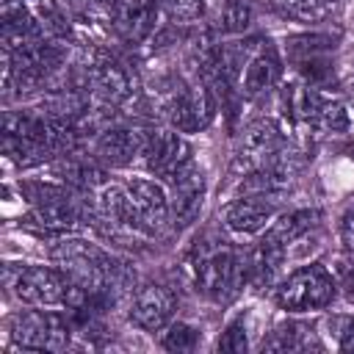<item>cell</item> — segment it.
Wrapping results in <instances>:
<instances>
[{
	"instance_id": "obj_26",
	"label": "cell",
	"mask_w": 354,
	"mask_h": 354,
	"mask_svg": "<svg viewBox=\"0 0 354 354\" xmlns=\"http://www.w3.org/2000/svg\"><path fill=\"white\" fill-rule=\"evenodd\" d=\"M340 241L346 249H354V207H348L340 218Z\"/></svg>"
},
{
	"instance_id": "obj_6",
	"label": "cell",
	"mask_w": 354,
	"mask_h": 354,
	"mask_svg": "<svg viewBox=\"0 0 354 354\" xmlns=\"http://www.w3.org/2000/svg\"><path fill=\"white\" fill-rule=\"evenodd\" d=\"M213 113H216V97L205 80L177 91L166 108L171 127L180 133H196V130L207 127Z\"/></svg>"
},
{
	"instance_id": "obj_31",
	"label": "cell",
	"mask_w": 354,
	"mask_h": 354,
	"mask_svg": "<svg viewBox=\"0 0 354 354\" xmlns=\"http://www.w3.org/2000/svg\"><path fill=\"white\" fill-rule=\"evenodd\" d=\"M332 3H337V0H332Z\"/></svg>"
},
{
	"instance_id": "obj_1",
	"label": "cell",
	"mask_w": 354,
	"mask_h": 354,
	"mask_svg": "<svg viewBox=\"0 0 354 354\" xmlns=\"http://www.w3.org/2000/svg\"><path fill=\"white\" fill-rule=\"evenodd\" d=\"M194 274L202 293L213 301H232L249 282V257L224 243H199Z\"/></svg>"
},
{
	"instance_id": "obj_14",
	"label": "cell",
	"mask_w": 354,
	"mask_h": 354,
	"mask_svg": "<svg viewBox=\"0 0 354 354\" xmlns=\"http://www.w3.org/2000/svg\"><path fill=\"white\" fill-rule=\"evenodd\" d=\"M53 174L61 177L66 185L83 188V191L105 185V169L100 166L97 158H86V155H72V152L58 155V160L53 163Z\"/></svg>"
},
{
	"instance_id": "obj_3",
	"label": "cell",
	"mask_w": 354,
	"mask_h": 354,
	"mask_svg": "<svg viewBox=\"0 0 354 354\" xmlns=\"http://www.w3.org/2000/svg\"><path fill=\"white\" fill-rule=\"evenodd\" d=\"M72 318L47 310H25L11 318V340L22 348L64 351L72 337Z\"/></svg>"
},
{
	"instance_id": "obj_10",
	"label": "cell",
	"mask_w": 354,
	"mask_h": 354,
	"mask_svg": "<svg viewBox=\"0 0 354 354\" xmlns=\"http://www.w3.org/2000/svg\"><path fill=\"white\" fill-rule=\"evenodd\" d=\"M149 133L136 130V127H122V124H111L108 130H102L94 141V158L102 166H127L133 163L136 155H144Z\"/></svg>"
},
{
	"instance_id": "obj_30",
	"label": "cell",
	"mask_w": 354,
	"mask_h": 354,
	"mask_svg": "<svg viewBox=\"0 0 354 354\" xmlns=\"http://www.w3.org/2000/svg\"><path fill=\"white\" fill-rule=\"evenodd\" d=\"M14 3H22V0H14Z\"/></svg>"
},
{
	"instance_id": "obj_23",
	"label": "cell",
	"mask_w": 354,
	"mask_h": 354,
	"mask_svg": "<svg viewBox=\"0 0 354 354\" xmlns=\"http://www.w3.org/2000/svg\"><path fill=\"white\" fill-rule=\"evenodd\" d=\"M252 22V11L243 0H230L218 14V30L221 33H241Z\"/></svg>"
},
{
	"instance_id": "obj_12",
	"label": "cell",
	"mask_w": 354,
	"mask_h": 354,
	"mask_svg": "<svg viewBox=\"0 0 354 354\" xmlns=\"http://www.w3.org/2000/svg\"><path fill=\"white\" fill-rule=\"evenodd\" d=\"M158 3L155 0H111L113 28L127 41H144L155 30Z\"/></svg>"
},
{
	"instance_id": "obj_22",
	"label": "cell",
	"mask_w": 354,
	"mask_h": 354,
	"mask_svg": "<svg viewBox=\"0 0 354 354\" xmlns=\"http://www.w3.org/2000/svg\"><path fill=\"white\" fill-rule=\"evenodd\" d=\"M310 127H315L321 133H343L348 127V111H346V105L324 97V102L318 105Z\"/></svg>"
},
{
	"instance_id": "obj_7",
	"label": "cell",
	"mask_w": 354,
	"mask_h": 354,
	"mask_svg": "<svg viewBox=\"0 0 354 354\" xmlns=\"http://www.w3.org/2000/svg\"><path fill=\"white\" fill-rule=\"evenodd\" d=\"M86 86L102 100V105H122L133 97L136 83L130 77V69L108 55H100L86 66Z\"/></svg>"
},
{
	"instance_id": "obj_21",
	"label": "cell",
	"mask_w": 354,
	"mask_h": 354,
	"mask_svg": "<svg viewBox=\"0 0 354 354\" xmlns=\"http://www.w3.org/2000/svg\"><path fill=\"white\" fill-rule=\"evenodd\" d=\"M335 47V41L329 36H321V33H313V36H293L285 41V50H288V58L296 64V61H304V58H315V55H329V50Z\"/></svg>"
},
{
	"instance_id": "obj_15",
	"label": "cell",
	"mask_w": 354,
	"mask_h": 354,
	"mask_svg": "<svg viewBox=\"0 0 354 354\" xmlns=\"http://www.w3.org/2000/svg\"><path fill=\"white\" fill-rule=\"evenodd\" d=\"M279 72H282V64L274 55V50H257V53H252L246 58V69L241 72L243 75L241 91L246 97H257V94L268 91L279 80Z\"/></svg>"
},
{
	"instance_id": "obj_17",
	"label": "cell",
	"mask_w": 354,
	"mask_h": 354,
	"mask_svg": "<svg viewBox=\"0 0 354 354\" xmlns=\"http://www.w3.org/2000/svg\"><path fill=\"white\" fill-rule=\"evenodd\" d=\"M246 257H249V285L263 290V288L274 285V279L279 274V266L285 260V246L263 238Z\"/></svg>"
},
{
	"instance_id": "obj_4",
	"label": "cell",
	"mask_w": 354,
	"mask_h": 354,
	"mask_svg": "<svg viewBox=\"0 0 354 354\" xmlns=\"http://www.w3.org/2000/svg\"><path fill=\"white\" fill-rule=\"evenodd\" d=\"M17 299H22L30 307H58L66 304L69 296V277L61 268H47V266H19L17 277L6 279Z\"/></svg>"
},
{
	"instance_id": "obj_9",
	"label": "cell",
	"mask_w": 354,
	"mask_h": 354,
	"mask_svg": "<svg viewBox=\"0 0 354 354\" xmlns=\"http://www.w3.org/2000/svg\"><path fill=\"white\" fill-rule=\"evenodd\" d=\"M144 160L147 169L158 177H171L177 174L185 163H191V147L180 136V130H155L147 138L144 147Z\"/></svg>"
},
{
	"instance_id": "obj_5",
	"label": "cell",
	"mask_w": 354,
	"mask_h": 354,
	"mask_svg": "<svg viewBox=\"0 0 354 354\" xmlns=\"http://www.w3.org/2000/svg\"><path fill=\"white\" fill-rule=\"evenodd\" d=\"M282 144H285V136H282V130H279V124L274 119H254L241 133V144H238L232 169L235 171L243 169V174L257 171L271 160V155Z\"/></svg>"
},
{
	"instance_id": "obj_8",
	"label": "cell",
	"mask_w": 354,
	"mask_h": 354,
	"mask_svg": "<svg viewBox=\"0 0 354 354\" xmlns=\"http://www.w3.org/2000/svg\"><path fill=\"white\" fill-rule=\"evenodd\" d=\"M171 196H169V213L177 227H188L196 221L202 202H205V174L199 166L185 163L177 174L169 177Z\"/></svg>"
},
{
	"instance_id": "obj_20",
	"label": "cell",
	"mask_w": 354,
	"mask_h": 354,
	"mask_svg": "<svg viewBox=\"0 0 354 354\" xmlns=\"http://www.w3.org/2000/svg\"><path fill=\"white\" fill-rule=\"evenodd\" d=\"M268 6L296 22H321L332 11V0H268Z\"/></svg>"
},
{
	"instance_id": "obj_16",
	"label": "cell",
	"mask_w": 354,
	"mask_h": 354,
	"mask_svg": "<svg viewBox=\"0 0 354 354\" xmlns=\"http://www.w3.org/2000/svg\"><path fill=\"white\" fill-rule=\"evenodd\" d=\"M274 218V205L257 196H243L224 210V221L235 232H260Z\"/></svg>"
},
{
	"instance_id": "obj_2",
	"label": "cell",
	"mask_w": 354,
	"mask_h": 354,
	"mask_svg": "<svg viewBox=\"0 0 354 354\" xmlns=\"http://www.w3.org/2000/svg\"><path fill=\"white\" fill-rule=\"evenodd\" d=\"M335 293H337L335 277L326 271V266L313 263V266L293 271L290 277H285L277 285V304L282 310H293V313L324 310L332 304Z\"/></svg>"
},
{
	"instance_id": "obj_11",
	"label": "cell",
	"mask_w": 354,
	"mask_h": 354,
	"mask_svg": "<svg viewBox=\"0 0 354 354\" xmlns=\"http://www.w3.org/2000/svg\"><path fill=\"white\" fill-rule=\"evenodd\" d=\"M174 313V293L163 285H144L130 304V321L144 332H160Z\"/></svg>"
},
{
	"instance_id": "obj_28",
	"label": "cell",
	"mask_w": 354,
	"mask_h": 354,
	"mask_svg": "<svg viewBox=\"0 0 354 354\" xmlns=\"http://www.w3.org/2000/svg\"><path fill=\"white\" fill-rule=\"evenodd\" d=\"M340 348L343 351H354V321H348L340 332Z\"/></svg>"
},
{
	"instance_id": "obj_19",
	"label": "cell",
	"mask_w": 354,
	"mask_h": 354,
	"mask_svg": "<svg viewBox=\"0 0 354 354\" xmlns=\"http://www.w3.org/2000/svg\"><path fill=\"white\" fill-rule=\"evenodd\" d=\"M307 348H321L313 340V332L301 324H282L271 332L268 340H263V351H307Z\"/></svg>"
},
{
	"instance_id": "obj_25",
	"label": "cell",
	"mask_w": 354,
	"mask_h": 354,
	"mask_svg": "<svg viewBox=\"0 0 354 354\" xmlns=\"http://www.w3.org/2000/svg\"><path fill=\"white\" fill-rule=\"evenodd\" d=\"M218 351H232V354L246 351V329H243V318H238V321H232V324L227 326V332L218 337Z\"/></svg>"
},
{
	"instance_id": "obj_27",
	"label": "cell",
	"mask_w": 354,
	"mask_h": 354,
	"mask_svg": "<svg viewBox=\"0 0 354 354\" xmlns=\"http://www.w3.org/2000/svg\"><path fill=\"white\" fill-rule=\"evenodd\" d=\"M348 260L343 266V290H346V299L354 301V249H348Z\"/></svg>"
},
{
	"instance_id": "obj_24",
	"label": "cell",
	"mask_w": 354,
	"mask_h": 354,
	"mask_svg": "<svg viewBox=\"0 0 354 354\" xmlns=\"http://www.w3.org/2000/svg\"><path fill=\"white\" fill-rule=\"evenodd\" d=\"M196 340H199V332L191 326V324H185V321H177V324H171L166 332H163V348L166 351H191L194 346H196Z\"/></svg>"
},
{
	"instance_id": "obj_29",
	"label": "cell",
	"mask_w": 354,
	"mask_h": 354,
	"mask_svg": "<svg viewBox=\"0 0 354 354\" xmlns=\"http://www.w3.org/2000/svg\"><path fill=\"white\" fill-rule=\"evenodd\" d=\"M348 155H351V158H354V144H351V147H348Z\"/></svg>"
},
{
	"instance_id": "obj_18",
	"label": "cell",
	"mask_w": 354,
	"mask_h": 354,
	"mask_svg": "<svg viewBox=\"0 0 354 354\" xmlns=\"http://www.w3.org/2000/svg\"><path fill=\"white\" fill-rule=\"evenodd\" d=\"M318 221L315 210H290L285 216H279L268 230H266V241H274L279 246H290L293 241H299L301 235H307Z\"/></svg>"
},
{
	"instance_id": "obj_13",
	"label": "cell",
	"mask_w": 354,
	"mask_h": 354,
	"mask_svg": "<svg viewBox=\"0 0 354 354\" xmlns=\"http://www.w3.org/2000/svg\"><path fill=\"white\" fill-rule=\"evenodd\" d=\"M127 191H130V199L136 205V213H138L144 230L147 232L160 230L166 224V218L171 216L169 213V196H166V191L155 180H130Z\"/></svg>"
}]
</instances>
